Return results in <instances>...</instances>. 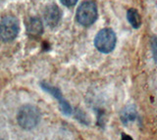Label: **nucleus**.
Here are the masks:
<instances>
[{
	"label": "nucleus",
	"mask_w": 157,
	"mask_h": 140,
	"mask_svg": "<svg viewBox=\"0 0 157 140\" xmlns=\"http://www.w3.org/2000/svg\"><path fill=\"white\" fill-rule=\"evenodd\" d=\"M77 21L83 27H90L97 19V5L92 0L83 1L78 6L77 14Z\"/></svg>",
	"instance_id": "nucleus-1"
},
{
	"label": "nucleus",
	"mask_w": 157,
	"mask_h": 140,
	"mask_svg": "<svg viewBox=\"0 0 157 140\" xmlns=\"http://www.w3.org/2000/svg\"><path fill=\"white\" fill-rule=\"evenodd\" d=\"M18 123L25 129L36 127L40 120V113L36 107L33 105H25L18 113Z\"/></svg>",
	"instance_id": "nucleus-2"
},
{
	"label": "nucleus",
	"mask_w": 157,
	"mask_h": 140,
	"mask_svg": "<svg viewBox=\"0 0 157 140\" xmlns=\"http://www.w3.org/2000/svg\"><path fill=\"white\" fill-rule=\"evenodd\" d=\"M116 41L117 37L115 32L111 28H106L98 31L94 38V46L99 52L107 54L114 50Z\"/></svg>",
	"instance_id": "nucleus-3"
},
{
	"label": "nucleus",
	"mask_w": 157,
	"mask_h": 140,
	"mask_svg": "<svg viewBox=\"0 0 157 140\" xmlns=\"http://www.w3.org/2000/svg\"><path fill=\"white\" fill-rule=\"evenodd\" d=\"M19 21L12 15L5 16L0 21V39L5 42L12 41L18 35Z\"/></svg>",
	"instance_id": "nucleus-4"
},
{
	"label": "nucleus",
	"mask_w": 157,
	"mask_h": 140,
	"mask_svg": "<svg viewBox=\"0 0 157 140\" xmlns=\"http://www.w3.org/2000/svg\"><path fill=\"white\" fill-rule=\"evenodd\" d=\"M42 88L44 90H46L47 92L50 93L52 96H54L58 101H59V104H60V107L62 109V112L65 114V115H71L72 114V108L71 106L69 105V103L67 101L63 98V95L61 94L60 90L58 88H55V87H52L50 85H47V84H44L42 83Z\"/></svg>",
	"instance_id": "nucleus-5"
},
{
	"label": "nucleus",
	"mask_w": 157,
	"mask_h": 140,
	"mask_svg": "<svg viewBox=\"0 0 157 140\" xmlns=\"http://www.w3.org/2000/svg\"><path fill=\"white\" fill-rule=\"evenodd\" d=\"M44 19L49 27L57 26L61 19V11L59 7L55 4H51L46 7L45 12H44Z\"/></svg>",
	"instance_id": "nucleus-6"
},
{
	"label": "nucleus",
	"mask_w": 157,
	"mask_h": 140,
	"mask_svg": "<svg viewBox=\"0 0 157 140\" xmlns=\"http://www.w3.org/2000/svg\"><path fill=\"white\" fill-rule=\"evenodd\" d=\"M27 31L28 33L32 36H38L42 33L43 27L41 21L37 18H33L29 21L27 25Z\"/></svg>",
	"instance_id": "nucleus-7"
},
{
	"label": "nucleus",
	"mask_w": 157,
	"mask_h": 140,
	"mask_svg": "<svg viewBox=\"0 0 157 140\" xmlns=\"http://www.w3.org/2000/svg\"><path fill=\"white\" fill-rule=\"evenodd\" d=\"M127 19L131 26L134 28H139L141 26V18L140 13L137 12L136 9L130 8L127 12Z\"/></svg>",
	"instance_id": "nucleus-8"
},
{
	"label": "nucleus",
	"mask_w": 157,
	"mask_h": 140,
	"mask_svg": "<svg viewBox=\"0 0 157 140\" xmlns=\"http://www.w3.org/2000/svg\"><path fill=\"white\" fill-rule=\"evenodd\" d=\"M136 109L132 105L127 106V108L122 111L121 120L124 123H128L132 122V120H136Z\"/></svg>",
	"instance_id": "nucleus-9"
},
{
	"label": "nucleus",
	"mask_w": 157,
	"mask_h": 140,
	"mask_svg": "<svg viewBox=\"0 0 157 140\" xmlns=\"http://www.w3.org/2000/svg\"><path fill=\"white\" fill-rule=\"evenodd\" d=\"M151 49H152V53H153L154 60L157 63V37L156 36H153L151 39Z\"/></svg>",
	"instance_id": "nucleus-10"
},
{
	"label": "nucleus",
	"mask_w": 157,
	"mask_h": 140,
	"mask_svg": "<svg viewBox=\"0 0 157 140\" xmlns=\"http://www.w3.org/2000/svg\"><path fill=\"white\" fill-rule=\"evenodd\" d=\"M63 5H65L67 7H72L74 5H76L78 0H60Z\"/></svg>",
	"instance_id": "nucleus-11"
},
{
	"label": "nucleus",
	"mask_w": 157,
	"mask_h": 140,
	"mask_svg": "<svg viewBox=\"0 0 157 140\" xmlns=\"http://www.w3.org/2000/svg\"><path fill=\"white\" fill-rule=\"evenodd\" d=\"M121 140H132V138L130 136V135H127V134H125V133H123V134H122V138H121Z\"/></svg>",
	"instance_id": "nucleus-12"
},
{
	"label": "nucleus",
	"mask_w": 157,
	"mask_h": 140,
	"mask_svg": "<svg viewBox=\"0 0 157 140\" xmlns=\"http://www.w3.org/2000/svg\"><path fill=\"white\" fill-rule=\"evenodd\" d=\"M0 140H2V139H0Z\"/></svg>",
	"instance_id": "nucleus-13"
}]
</instances>
